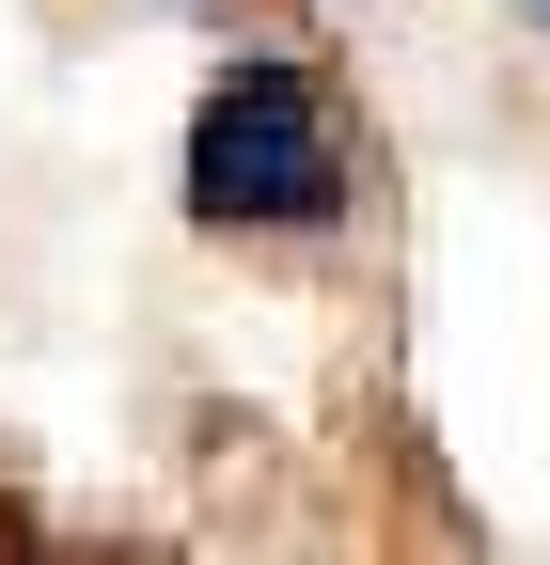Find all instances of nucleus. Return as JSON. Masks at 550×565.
Wrapping results in <instances>:
<instances>
[{
  "label": "nucleus",
  "instance_id": "f257e3e1",
  "mask_svg": "<svg viewBox=\"0 0 550 565\" xmlns=\"http://www.w3.org/2000/svg\"><path fill=\"white\" fill-rule=\"evenodd\" d=\"M347 204V126H330V79L315 63H221L189 110V221L221 236H315Z\"/></svg>",
  "mask_w": 550,
  "mask_h": 565
},
{
  "label": "nucleus",
  "instance_id": "f03ea898",
  "mask_svg": "<svg viewBox=\"0 0 550 565\" xmlns=\"http://www.w3.org/2000/svg\"><path fill=\"white\" fill-rule=\"evenodd\" d=\"M535 17H550V0H535Z\"/></svg>",
  "mask_w": 550,
  "mask_h": 565
}]
</instances>
